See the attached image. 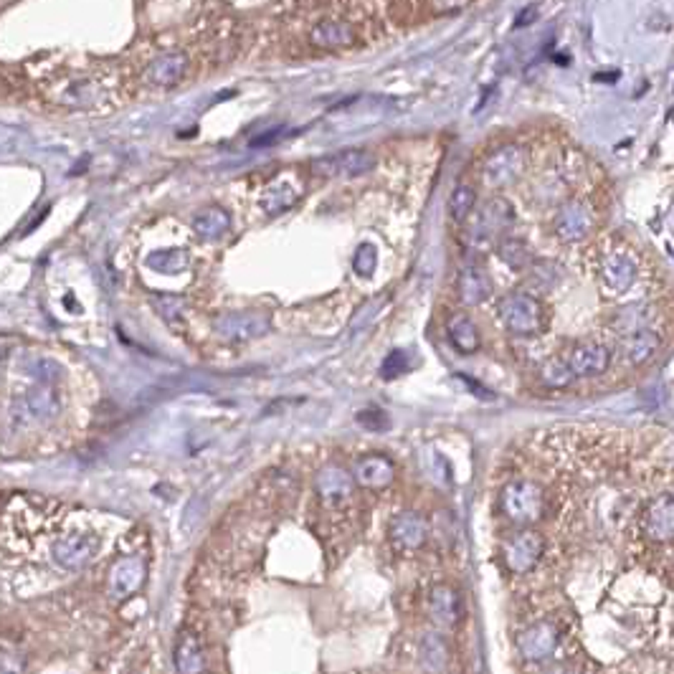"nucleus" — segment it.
Masks as SVG:
<instances>
[{
    "label": "nucleus",
    "instance_id": "14",
    "mask_svg": "<svg viewBox=\"0 0 674 674\" xmlns=\"http://www.w3.org/2000/svg\"><path fill=\"white\" fill-rule=\"evenodd\" d=\"M307 41L320 51H343L358 43V28L345 18H322L309 28Z\"/></svg>",
    "mask_w": 674,
    "mask_h": 674
},
{
    "label": "nucleus",
    "instance_id": "34",
    "mask_svg": "<svg viewBox=\"0 0 674 674\" xmlns=\"http://www.w3.org/2000/svg\"><path fill=\"white\" fill-rule=\"evenodd\" d=\"M358 424H363L365 429L380 431V429H388V416H385L383 411H378V408H373V411L358 413Z\"/></svg>",
    "mask_w": 674,
    "mask_h": 674
},
{
    "label": "nucleus",
    "instance_id": "10",
    "mask_svg": "<svg viewBox=\"0 0 674 674\" xmlns=\"http://www.w3.org/2000/svg\"><path fill=\"white\" fill-rule=\"evenodd\" d=\"M272 327V320H269L267 312H226L215 320V330L223 340H231V343H249V340H256L269 332Z\"/></svg>",
    "mask_w": 674,
    "mask_h": 674
},
{
    "label": "nucleus",
    "instance_id": "28",
    "mask_svg": "<svg viewBox=\"0 0 674 674\" xmlns=\"http://www.w3.org/2000/svg\"><path fill=\"white\" fill-rule=\"evenodd\" d=\"M497 256L502 259V264L518 269V272L533 264V249L523 239H512V236L497 241Z\"/></svg>",
    "mask_w": 674,
    "mask_h": 674
},
{
    "label": "nucleus",
    "instance_id": "23",
    "mask_svg": "<svg viewBox=\"0 0 674 674\" xmlns=\"http://www.w3.org/2000/svg\"><path fill=\"white\" fill-rule=\"evenodd\" d=\"M456 287H459V299L464 304H469V307L487 302L494 291L492 277H489L482 267H477V264H466V267L461 269Z\"/></svg>",
    "mask_w": 674,
    "mask_h": 674
},
{
    "label": "nucleus",
    "instance_id": "24",
    "mask_svg": "<svg viewBox=\"0 0 674 674\" xmlns=\"http://www.w3.org/2000/svg\"><path fill=\"white\" fill-rule=\"evenodd\" d=\"M193 231L198 233V239L215 241L226 236L231 231V213L221 205H210V208L198 210L193 215Z\"/></svg>",
    "mask_w": 674,
    "mask_h": 674
},
{
    "label": "nucleus",
    "instance_id": "31",
    "mask_svg": "<svg viewBox=\"0 0 674 674\" xmlns=\"http://www.w3.org/2000/svg\"><path fill=\"white\" fill-rule=\"evenodd\" d=\"M421 654H424L426 664H429L431 669H442L444 662L449 659V649H446V644H444V639L439 636V633H429V636H426Z\"/></svg>",
    "mask_w": 674,
    "mask_h": 674
},
{
    "label": "nucleus",
    "instance_id": "4",
    "mask_svg": "<svg viewBox=\"0 0 674 674\" xmlns=\"http://www.w3.org/2000/svg\"><path fill=\"white\" fill-rule=\"evenodd\" d=\"M596 272H599V287L604 294H626L636 282V277H639V259L631 249H624V246L609 249L601 254Z\"/></svg>",
    "mask_w": 674,
    "mask_h": 674
},
{
    "label": "nucleus",
    "instance_id": "19",
    "mask_svg": "<svg viewBox=\"0 0 674 674\" xmlns=\"http://www.w3.org/2000/svg\"><path fill=\"white\" fill-rule=\"evenodd\" d=\"M388 535L390 542L401 552H413L419 550L429 537V523L421 518L419 512H401L390 523Z\"/></svg>",
    "mask_w": 674,
    "mask_h": 674
},
{
    "label": "nucleus",
    "instance_id": "33",
    "mask_svg": "<svg viewBox=\"0 0 674 674\" xmlns=\"http://www.w3.org/2000/svg\"><path fill=\"white\" fill-rule=\"evenodd\" d=\"M408 365H411L408 355L403 350H393L383 360V365H380V373H383V378H398V375H403L408 370Z\"/></svg>",
    "mask_w": 674,
    "mask_h": 674
},
{
    "label": "nucleus",
    "instance_id": "25",
    "mask_svg": "<svg viewBox=\"0 0 674 674\" xmlns=\"http://www.w3.org/2000/svg\"><path fill=\"white\" fill-rule=\"evenodd\" d=\"M175 669L183 674H196L205 669L203 659V646L193 631H181L178 641H175Z\"/></svg>",
    "mask_w": 674,
    "mask_h": 674
},
{
    "label": "nucleus",
    "instance_id": "8",
    "mask_svg": "<svg viewBox=\"0 0 674 674\" xmlns=\"http://www.w3.org/2000/svg\"><path fill=\"white\" fill-rule=\"evenodd\" d=\"M593 228H596V208L591 200H583V198H570L568 203L560 205L552 221V231L565 244L583 241L586 236H591Z\"/></svg>",
    "mask_w": 674,
    "mask_h": 674
},
{
    "label": "nucleus",
    "instance_id": "17",
    "mask_svg": "<svg viewBox=\"0 0 674 674\" xmlns=\"http://www.w3.org/2000/svg\"><path fill=\"white\" fill-rule=\"evenodd\" d=\"M429 616L439 628H456L464 619V606H461V596L454 586L439 583L431 588L429 593Z\"/></svg>",
    "mask_w": 674,
    "mask_h": 674
},
{
    "label": "nucleus",
    "instance_id": "15",
    "mask_svg": "<svg viewBox=\"0 0 674 674\" xmlns=\"http://www.w3.org/2000/svg\"><path fill=\"white\" fill-rule=\"evenodd\" d=\"M314 492L325 507H340L353 500L355 477L343 466H325L314 477Z\"/></svg>",
    "mask_w": 674,
    "mask_h": 674
},
{
    "label": "nucleus",
    "instance_id": "2",
    "mask_svg": "<svg viewBox=\"0 0 674 674\" xmlns=\"http://www.w3.org/2000/svg\"><path fill=\"white\" fill-rule=\"evenodd\" d=\"M512 223H515V205L502 196L487 198L474 215V223L466 233V244L474 251L492 249Z\"/></svg>",
    "mask_w": 674,
    "mask_h": 674
},
{
    "label": "nucleus",
    "instance_id": "16",
    "mask_svg": "<svg viewBox=\"0 0 674 674\" xmlns=\"http://www.w3.org/2000/svg\"><path fill=\"white\" fill-rule=\"evenodd\" d=\"M565 365L570 368L573 378H596L604 375L611 365V353L601 343H581L563 355Z\"/></svg>",
    "mask_w": 674,
    "mask_h": 674
},
{
    "label": "nucleus",
    "instance_id": "12",
    "mask_svg": "<svg viewBox=\"0 0 674 674\" xmlns=\"http://www.w3.org/2000/svg\"><path fill=\"white\" fill-rule=\"evenodd\" d=\"M560 646V628L552 621H537L518 636L520 657L528 662H545Z\"/></svg>",
    "mask_w": 674,
    "mask_h": 674
},
{
    "label": "nucleus",
    "instance_id": "32",
    "mask_svg": "<svg viewBox=\"0 0 674 674\" xmlns=\"http://www.w3.org/2000/svg\"><path fill=\"white\" fill-rule=\"evenodd\" d=\"M375 264H378V254H375V246L373 244H363L360 249L355 251L353 256V269L360 277H370L375 272Z\"/></svg>",
    "mask_w": 674,
    "mask_h": 674
},
{
    "label": "nucleus",
    "instance_id": "9",
    "mask_svg": "<svg viewBox=\"0 0 674 674\" xmlns=\"http://www.w3.org/2000/svg\"><path fill=\"white\" fill-rule=\"evenodd\" d=\"M312 168L314 173L325 175V178H358V175H365L375 168V155L360 150V147H353V150H340L335 155L314 160Z\"/></svg>",
    "mask_w": 674,
    "mask_h": 674
},
{
    "label": "nucleus",
    "instance_id": "3",
    "mask_svg": "<svg viewBox=\"0 0 674 674\" xmlns=\"http://www.w3.org/2000/svg\"><path fill=\"white\" fill-rule=\"evenodd\" d=\"M500 507L510 523L530 528L545 515V489L533 479H515L502 489Z\"/></svg>",
    "mask_w": 674,
    "mask_h": 674
},
{
    "label": "nucleus",
    "instance_id": "1",
    "mask_svg": "<svg viewBox=\"0 0 674 674\" xmlns=\"http://www.w3.org/2000/svg\"><path fill=\"white\" fill-rule=\"evenodd\" d=\"M497 317L502 327L515 337H535L547 327L545 304L525 291H510L497 302Z\"/></svg>",
    "mask_w": 674,
    "mask_h": 674
},
{
    "label": "nucleus",
    "instance_id": "18",
    "mask_svg": "<svg viewBox=\"0 0 674 674\" xmlns=\"http://www.w3.org/2000/svg\"><path fill=\"white\" fill-rule=\"evenodd\" d=\"M302 193H304V183L299 181L294 173H282L277 175L267 186V191L262 193V208L272 215L284 213V210H289L291 205L302 198Z\"/></svg>",
    "mask_w": 674,
    "mask_h": 674
},
{
    "label": "nucleus",
    "instance_id": "21",
    "mask_svg": "<svg viewBox=\"0 0 674 674\" xmlns=\"http://www.w3.org/2000/svg\"><path fill=\"white\" fill-rule=\"evenodd\" d=\"M644 533L654 542H669L674 535V500L672 494H662L651 500L644 510Z\"/></svg>",
    "mask_w": 674,
    "mask_h": 674
},
{
    "label": "nucleus",
    "instance_id": "11",
    "mask_svg": "<svg viewBox=\"0 0 674 674\" xmlns=\"http://www.w3.org/2000/svg\"><path fill=\"white\" fill-rule=\"evenodd\" d=\"M147 576L145 558L140 555H124V558L114 560L109 568V578H107V591L114 601H124L129 596L140 591Z\"/></svg>",
    "mask_w": 674,
    "mask_h": 674
},
{
    "label": "nucleus",
    "instance_id": "22",
    "mask_svg": "<svg viewBox=\"0 0 674 674\" xmlns=\"http://www.w3.org/2000/svg\"><path fill=\"white\" fill-rule=\"evenodd\" d=\"M662 348V337L657 330L651 327H636V330H628L621 340V355L624 360L631 363V365H644L649 363L654 355Z\"/></svg>",
    "mask_w": 674,
    "mask_h": 674
},
{
    "label": "nucleus",
    "instance_id": "26",
    "mask_svg": "<svg viewBox=\"0 0 674 674\" xmlns=\"http://www.w3.org/2000/svg\"><path fill=\"white\" fill-rule=\"evenodd\" d=\"M446 332H449L451 345L459 350L461 355H471L479 350V343H482V340H479V330L477 325L471 322V317H466V314H454L446 325Z\"/></svg>",
    "mask_w": 674,
    "mask_h": 674
},
{
    "label": "nucleus",
    "instance_id": "13",
    "mask_svg": "<svg viewBox=\"0 0 674 674\" xmlns=\"http://www.w3.org/2000/svg\"><path fill=\"white\" fill-rule=\"evenodd\" d=\"M188 69H191V56L186 51H165L147 64L145 84L152 89H173L186 79Z\"/></svg>",
    "mask_w": 674,
    "mask_h": 674
},
{
    "label": "nucleus",
    "instance_id": "29",
    "mask_svg": "<svg viewBox=\"0 0 674 674\" xmlns=\"http://www.w3.org/2000/svg\"><path fill=\"white\" fill-rule=\"evenodd\" d=\"M474 203H477V191H474V186L459 183V186L454 188L451 198H449V215H451V221L456 223L466 221V218L474 213Z\"/></svg>",
    "mask_w": 674,
    "mask_h": 674
},
{
    "label": "nucleus",
    "instance_id": "6",
    "mask_svg": "<svg viewBox=\"0 0 674 674\" xmlns=\"http://www.w3.org/2000/svg\"><path fill=\"white\" fill-rule=\"evenodd\" d=\"M102 540L99 535L89 530H76V533L61 535L51 545V560L61 570H82L99 555Z\"/></svg>",
    "mask_w": 674,
    "mask_h": 674
},
{
    "label": "nucleus",
    "instance_id": "7",
    "mask_svg": "<svg viewBox=\"0 0 674 674\" xmlns=\"http://www.w3.org/2000/svg\"><path fill=\"white\" fill-rule=\"evenodd\" d=\"M528 170V152L520 145H505L494 150L482 165V183L489 191H500L520 181Z\"/></svg>",
    "mask_w": 674,
    "mask_h": 674
},
{
    "label": "nucleus",
    "instance_id": "20",
    "mask_svg": "<svg viewBox=\"0 0 674 674\" xmlns=\"http://www.w3.org/2000/svg\"><path fill=\"white\" fill-rule=\"evenodd\" d=\"M353 477L355 484H363L368 489H383L395 479V466L383 454H365L355 461Z\"/></svg>",
    "mask_w": 674,
    "mask_h": 674
},
{
    "label": "nucleus",
    "instance_id": "27",
    "mask_svg": "<svg viewBox=\"0 0 674 674\" xmlns=\"http://www.w3.org/2000/svg\"><path fill=\"white\" fill-rule=\"evenodd\" d=\"M145 264L152 269V272L181 274L191 267V256H188L183 249H160V251H152V254L145 259Z\"/></svg>",
    "mask_w": 674,
    "mask_h": 674
},
{
    "label": "nucleus",
    "instance_id": "5",
    "mask_svg": "<svg viewBox=\"0 0 674 674\" xmlns=\"http://www.w3.org/2000/svg\"><path fill=\"white\" fill-rule=\"evenodd\" d=\"M542 552H545V537L537 530H518L502 542V560H505L507 570L515 576H528L535 565L540 563Z\"/></svg>",
    "mask_w": 674,
    "mask_h": 674
},
{
    "label": "nucleus",
    "instance_id": "30",
    "mask_svg": "<svg viewBox=\"0 0 674 674\" xmlns=\"http://www.w3.org/2000/svg\"><path fill=\"white\" fill-rule=\"evenodd\" d=\"M540 380L545 385H550V388H565V385H570L576 378H573V373L565 365L563 358H552V360H547L545 365L540 368Z\"/></svg>",
    "mask_w": 674,
    "mask_h": 674
}]
</instances>
